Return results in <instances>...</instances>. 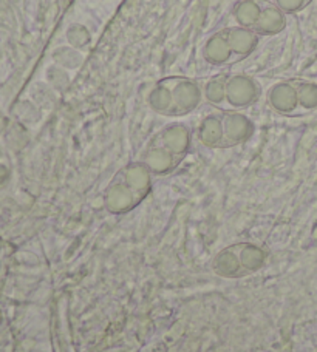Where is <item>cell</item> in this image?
<instances>
[{"mask_svg":"<svg viewBox=\"0 0 317 352\" xmlns=\"http://www.w3.org/2000/svg\"><path fill=\"white\" fill-rule=\"evenodd\" d=\"M299 98L303 107H307V109H314V107H317V85L314 84L303 85L300 88Z\"/></svg>","mask_w":317,"mask_h":352,"instance_id":"obj_1","label":"cell"},{"mask_svg":"<svg viewBox=\"0 0 317 352\" xmlns=\"http://www.w3.org/2000/svg\"><path fill=\"white\" fill-rule=\"evenodd\" d=\"M305 2L307 0H278V3H280L283 8L291 10V11L302 8V6L305 5Z\"/></svg>","mask_w":317,"mask_h":352,"instance_id":"obj_2","label":"cell"}]
</instances>
